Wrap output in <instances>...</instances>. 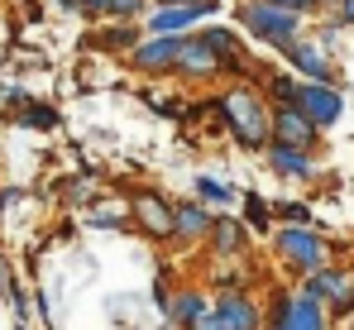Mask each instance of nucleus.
Listing matches in <instances>:
<instances>
[{
    "label": "nucleus",
    "mask_w": 354,
    "mask_h": 330,
    "mask_svg": "<svg viewBox=\"0 0 354 330\" xmlns=\"http://www.w3.org/2000/svg\"><path fill=\"white\" fill-rule=\"evenodd\" d=\"M335 5H340V0H335Z\"/></svg>",
    "instance_id": "nucleus-29"
},
{
    "label": "nucleus",
    "mask_w": 354,
    "mask_h": 330,
    "mask_svg": "<svg viewBox=\"0 0 354 330\" xmlns=\"http://www.w3.org/2000/svg\"><path fill=\"white\" fill-rule=\"evenodd\" d=\"M211 239H216L221 254H239V249H244V225H235L230 216L211 220Z\"/></svg>",
    "instance_id": "nucleus-15"
},
{
    "label": "nucleus",
    "mask_w": 354,
    "mask_h": 330,
    "mask_svg": "<svg viewBox=\"0 0 354 330\" xmlns=\"http://www.w3.org/2000/svg\"><path fill=\"white\" fill-rule=\"evenodd\" d=\"M273 330H326L321 302L311 292H288L273 302Z\"/></svg>",
    "instance_id": "nucleus-4"
},
{
    "label": "nucleus",
    "mask_w": 354,
    "mask_h": 330,
    "mask_svg": "<svg viewBox=\"0 0 354 330\" xmlns=\"http://www.w3.org/2000/svg\"><path fill=\"white\" fill-rule=\"evenodd\" d=\"M201 44H206V48H216V57H221V67H230V62H235V34H230V29H206V34H201Z\"/></svg>",
    "instance_id": "nucleus-17"
},
{
    "label": "nucleus",
    "mask_w": 354,
    "mask_h": 330,
    "mask_svg": "<svg viewBox=\"0 0 354 330\" xmlns=\"http://www.w3.org/2000/svg\"><path fill=\"white\" fill-rule=\"evenodd\" d=\"M316 129H326V125H335L340 120V110H345V101H340V91L330 86V82H306V86H297V101H292Z\"/></svg>",
    "instance_id": "nucleus-5"
},
{
    "label": "nucleus",
    "mask_w": 354,
    "mask_h": 330,
    "mask_svg": "<svg viewBox=\"0 0 354 330\" xmlns=\"http://www.w3.org/2000/svg\"><path fill=\"white\" fill-rule=\"evenodd\" d=\"M139 5H144V0H106L101 10H106V15H120V19H124V15H134Z\"/></svg>",
    "instance_id": "nucleus-23"
},
{
    "label": "nucleus",
    "mask_w": 354,
    "mask_h": 330,
    "mask_svg": "<svg viewBox=\"0 0 354 330\" xmlns=\"http://www.w3.org/2000/svg\"><path fill=\"white\" fill-rule=\"evenodd\" d=\"M158 5H182V0H158Z\"/></svg>",
    "instance_id": "nucleus-28"
},
{
    "label": "nucleus",
    "mask_w": 354,
    "mask_h": 330,
    "mask_svg": "<svg viewBox=\"0 0 354 330\" xmlns=\"http://www.w3.org/2000/svg\"><path fill=\"white\" fill-rule=\"evenodd\" d=\"M192 330H259V311H254V302H249V297L221 292L216 311H211V316H201Z\"/></svg>",
    "instance_id": "nucleus-6"
},
{
    "label": "nucleus",
    "mask_w": 354,
    "mask_h": 330,
    "mask_svg": "<svg viewBox=\"0 0 354 330\" xmlns=\"http://www.w3.org/2000/svg\"><path fill=\"white\" fill-rule=\"evenodd\" d=\"M340 24H354V0H340Z\"/></svg>",
    "instance_id": "nucleus-26"
},
{
    "label": "nucleus",
    "mask_w": 354,
    "mask_h": 330,
    "mask_svg": "<svg viewBox=\"0 0 354 330\" xmlns=\"http://www.w3.org/2000/svg\"><path fill=\"white\" fill-rule=\"evenodd\" d=\"M273 5H283V10H311L316 0H273Z\"/></svg>",
    "instance_id": "nucleus-25"
},
{
    "label": "nucleus",
    "mask_w": 354,
    "mask_h": 330,
    "mask_svg": "<svg viewBox=\"0 0 354 330\" xmlns=\"http://www.w3.org/2000/svg\"><path fill=\"white\" fill-rule=\"evenodd\" d=\"M278 211H283V220H288V225H306V206H301V201H283V206H278Z\"/></svg>",
    "instance_id": "nucleus-22"
},
{
    "label": "nucleus",
    "mask_w": 354,
    "mask_h": 330,
    "mask_svg": "<svg viewBox=\"0 0 354 330\" xmlns=\"http://www.w3.org/2000/svg\"><path fill=\"white\" fill-rule=\"evenodd\" d=\"M273 96H278V106H292L297 101V82L292 77H273Z\"/></svg>",
    "instance_id": "nucleus-21"
},
{
    "label": "nucleus",
    "mask_w": 354,
    "mask_h": 330,
    "mask_svg": "<svg viewBox=\"0 0 354 330\" xmlns=\"http://www.w3.org/2000/svg\"><path fill=\"white\" fill-rule=\"evenodd\" d=\"M268 163L278 167V172H288V177H311V158H306V149H292V144H268Z\"/></svg>",
    "instance_id": "nucleus-13"
},
{
    "label": "nucleus",
    "mask_w": 354,
    "mask_h": 330,
    "mask_svg": "<svg viewBox=\"0 0 354 330\" xmlns=\"http://www.w3.org/2000/svg\"><path fill=\"white\" fill-rule=\"evenodd\" d=\"M221 115L230 120V129H235V139L244 149H259L268 139V110H263V101L254 91H225L221 96Z\"/></svg>",
    "instance_id": "nucleus-1"
},
{
    "label": "nucleus",
    "mask_w": 354,
    "mask_h": 330,
    "mask_svg": "<svg viewBox=\"0 0 354 330\" xmlns=\"http://www.w3.org/2000/svg\"><path fill=\"white\" fill-rule=\"evenodd\" d=\"M134 206H139V220L149 235H173V206L163 196H139Z\"/></svg>",
    "instance_id": "nucleus-14"
},
{
    "label": "nucleus",
    "mask_w": 354,
    "mask_h": 330,
    "mask_svg": "<svg viewBox=\"0 0 354 330\" xmlns=\"http://www.w3.org/2000/svg\"><path fill=\"white\" fill-rule=\"evenodd\" d=\"M283 53L292 57V67H297V72H306L311 82H330V57L321 53V48H311V44H297V39H292Z\"/></svg>",
    "instance_id": "nucleus-11"
},
{
    "label": "nucleus",
    "mask_w": 354,
    "mask_h": 330,
    "mask_svg": "<svg viewBox=\"0 0 354 330\" xmlns=\"http://www.w3.org/2000/svg\"><path fill=\"white\" fill-rule=\"evenodd\" d=\"M239 19H244L259 39H268L273 48H288V44L297 39V24H301V15H297V10H283V5H273V0L239 5Z\"/></svg>",
    "instance_id": "nucleus-2"
},
{
    "label": "nucleus",
    "mask_w": 354,
    "mask_h": 330,
    "mask_svg": "<svg viewBox=\"0 0 354 330\" xmlns=\"http://www.w3.org/2000/svg\"><path fill=\"white\" fill-rule=\"evenodd\" d=\"M173 316L182 326H196L201 316H206V297H196V292H187V297H177L173 302Z\"/></svg>",
    "instance_id": "nucleus-18"
},
{
    "label": "nucleus",
    "mask_w": 354,
    "mask_h": 330,
    "mask_svg": "<svg viewBox=\"0 0 354 330\" xmlns=\"http://www.w3.org/2000/svg\"><path fill=\"white\" fill-rule=\"evenodd\" d=\"M201 15H216V0H182V5H163V10L149 19V29H153V34H177V29L196 24Z\"/></svg>",
    "instance_id": "nucleus-9"
},
{
    "label": "nucleus",
    "mask_w": 354,
    "mask_h": 330,
    "mask_svg": "<svg viewBox=\"0 0 354 330\" xmlns=\"http://www.w3.org/2000/svg\"><path fill=\"white\" fill-rule=\"evenodd\" d=\"M306 292L316 297V302H330L335 311H350V302H354V287H350V277L345 273H335V268H311V282H306Z\"/></svg>",
    "instance_id": "nucleus-8"
},
{
    "label": "nucleus",
    "mask_w": 354,
    "mask_h": 330,
    "mask_svg": "<svg viewBox=\"0 0 354 330\" xmlns=\"http://www.w3.org/2000/svg\"><path fill=\"white\" fill-rule=\"evenodd\" d=\"M177 48H182V44H177L173 34H153L149 44L134 48V62H139V67H173Z\"/></svg>",
    "instance_id": "nucleus-12"
},
{
    "label": "nucleus",
    "mask_w": 354,
    "mask_h": 330,
    "mask_svg": "<svg viewBox=\"0 0 354 330\" xmlns=\"http://www.w3.org/2000/svg\"><path fill=\"white\" fill-rule=\"evenodd\" d=\"M268 129H273L278 144H292V149H311V139H316V125H311L297 106H278L273 120H268Z\"/></svg>",
    "instance_id": "nucleus-7"
},
{
    "label": "nucleus",
    "mask_w": 354,
    "mask_h": 330,
    "mask_svg": "<svg viewBox=\"0 0 354 330\" xmlns=\"http://www.w3.org/2000/svg\"><path fill=\"white\" fill-rule=\"evenodd\" d=\"M62 5H86V10H101L106 0H62Z\"/></svg>",
    "instance_id": "nucleus-27"
},
{
    "label": "nucleus",
    "mask_w": 354,
    "mask_h": 330,
    "mask_svg": "<svg viewBox=\"0 0 354 330\" xmlns=\"http://www.w3.org/2000/svg\"><path fill=\"white\" fill-rule=\"evenodd\" d=\"M173 230H177V235H187V239H196V235L211 230V216H206L201 206H177V211H173Z\"/></svg>",
    "instance_id": "nucleus-16"
},
{
    "label": "nucleus",
    "mask_w": 354,
    "mask_h": 330,
    "mask_svg": "<svg viewBox=\"0 0 354 330\" xmlns=\"http://www.w3.org/2000/svg\"><path fill=\"white\" fill-rule=\"evenodd\" d=\"M19 125H29V129H53V125H58V110H48V106H24Z\"/></svg>",
    "instance_id": "nucleus-19"
},
{
    "label": "nucleus",
    "mask_w": 354,
    "mask_h": 330,
    "mask_svg": "<svg viewBox=\"0 0 354 330\" xmlns=\"http://www.w3.org/2000/svg\"><path fill=\"white\" fill-rule=\"evenodd\" d=\"M173 67H177V72H187V77H211V72H221V57L196 39V44H182V48H177Z\"/></svg>",
    "instance_id": "nucleus-10"
},
{
    "label": "nucleus",
    "mask_w": 354,
    "mask_h": 330,
    "mask_svg": "<svg viewBox=\"0 0 354 330\" xmlns=\"http://www.w3.org/2000/svg\"><path fill=\"white\" fill-rule=\"evenodd\" d=\"M244 216H249L254 230H268V206H263L259 196H244Z\"/></svg>",
    "instance_id": "nucleus-20"
},
{
    "label": "nucleus",
    "mask_w": 354,
    "mask_h": 330,
    "mask_svg": "<svg viewBox=\"0 0 354 330\" xmlns=\"http://www.w3.org/2000/svg\"><path fill=\"white\" fill-rule=\"evenodd\" d=\"M278 254H283L292 268L311 273V268L326 264V239H321L316 230H306V225H288V230H278Z\"/></svg>",
    "instance_id": "nucleus-3"
},
{
    "label": "nucleus",
    "mask_w": 354,
    "mask_h": 330,
    "mask_svg": "<svg viewBox=\"0 0 354 330\" xmlns=\"http://www.w3.org/2000/svg\"><path fill=\"white\" fill-rule=\"evenodd\" d=\"M196 192H201V196H211V201H225V187H221V182H211V177H201V182H196Z\"/></svg>",
    "instance_id": "nucleus-24"
}]
</instances>
